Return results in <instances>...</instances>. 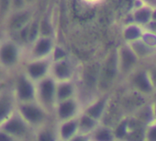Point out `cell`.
<instances>
[{
    "label": "cell",
    "mask_w": 156,
    "mask_h": 141,
    "mask_svg": "<svg viewBox=\"0 0 156 141\" xmlns=\"http://www.w3.org/2000/svg\"><path fill=\"white\" fill-rule=\"evenodd\" d=\"M25 122L26 121L21 117L11 115L0 125V128L18 139L23 136L27 132V125Z\"/></svg>",
    "instance_id": "1"
},
{
    "label": "cell",
    "mask_w": 156,
    "mask_h": 141,
    "mask_svg": "<svg viewBox=\"0 0 156 141\" xmlns=\"http://www.w3.org/2000/svg\"><path fill=\"white\" fill-rule=\"evenodd\" d=\"M20 113L22 115V118L26 122L30 123H38L41 120L42 118V113L41 112L32 106V105H24L20 108Z\"/></svg>",
    "instance_id": "2"
},
{
    "label": "cell",
    "mask_w": 156,
    "mask_h": 141,
    "mask_svg": "<svg viewBox=\"0 0 156 141\" xmlns=\"http://www.w3.org/2000/svg\"><path fill=\"white\" fill-rule=\"evenodd\" d=\"M18 93H19V97L21 100H29L33 95L32 86L29 81H27L24 79H21L18 85Z\"/></svg>",
    "instance_id": "3"
},
{
    "label": "cell",
    "mask_w": 156,
    "mask_h": 141,
    "mask_svg": "<svg viewBox=\"0 0 156 141\" xmlns=\"http://www.w3.org/2000/svg\"><path fill=\"white\" fill-rule=\"evenodd\" d=\"M11 106L9 98L3 97L0 99V125L11 116Z\"/></svg>",
    "instance_id": "4"
},
{
    "label": "cell",
    "mask_w": 156,
    "mask_h": 141,
    "mask_svg": "<svg viewBox=\"0 0 156 141\" xmlns=\"http://www.w3.org/2000/svg\"><path fill=\"white\" fill-rule=\"evenodd\" d=\"M16 58V50L12 45L5 46L1 51V59L6 64H10L15 61Z\"/></svg>",
    "instance_id": "5"
},
{
    "label": "cell",
    "mask_w": 156,
    "mask_h": 141,
    "mask_svg": "<svg viewBox=\"0 0 156 141\" xmlns=\"http://www.w3.org/2000/svg\"><path fill=\"white\" fill-rule=\"evenodd\" d=\"M53 83L51 80H46L41 84V96L44 99V101L46 102H50L52 98V94H53Z\"/></svg>",
    "instance_id": "6"
},
{
    "label": "cell",
    "mask_w": 156,
    "mask_h": 141,
    "mask_svg": "<svg viewBox=\"0 0 156 141\" xmlns=\"http://www.w3.org/2000/svg\"><path fill=\"white\" fill-rule=\"evenodd\" d=\"M46 66L44 64L39 63V64H33L30 66L29 71L30 74L31 75V77L33 78H39L41 76H42L45 72Z\"/></svg>",
    "instance_id": "7"
},
{
    "label": "cell",
    "mask_w": 156,
    "mask_h": 141,
    "mask_svg": "<svg viewBox=\"0 0 156 141\" xmlns=\"http://www.w3.org/2000/svg\"><path fill=\"white\" fill-rule=\"evenodd\" d=\"M73 109H74L73 104L70 102H64L63 104H62V106L59 110V113L62 117H67L72 114V113L73 112Z\"/></svg>",
    "instance_id": "8"
},
{
    "label": "cell",
    "mask_w": 156,
    "mask_h": 141,
    "mask_svg": "<svg viewBox=\"0 0 156 141\" xmlns=\"http://www.w3.org/2000/svg\"><path fill=\"white\" fill-rule=\"evenodd\" d=\"M136 83H137L138 87H139L140 90H142V91H151V86H150V84H149V81L147 80L146 77H145L143 74H141V75H140V76L137 77V79H136Z\"/></svg>",
    "instance_id": "9"
},
{
    "label": "cell",
    "mask_w": 156,
    "mask_h": 141,
    "mask_svg": "<svg viewBox=\"0 0 156 141\" xmlns=\"http://www.w3.org/2000/svg\"><path fill=\"white\" fill-rule=\"evenodd\" d=\"M134 62H135V57H134L133 54L129 50H125L123 52V65H124V67L127 68V67L130 66Z\"/></svg>",
    "instance_id": "10"
},
{
    "label": "cell",
    "mask_w": 156,
    "mask_h": 141,
    "mask_svg": "<svg viewBox=\"0 0 156 141\" xmlns=\"http://www.w3.org/2000/svg\"><path fill=\"white\" fill-rule=\"evenodd\" d=\"M56 74L60 78H65L69 75V67L65 63H60L56 66Z\"/></svg>",
    "instance_id": "11"
},
{
    "label": "cell",
    "mask_w": 156,
    "mask_h": 141,
    "mask_svg": "<svg viewBox=\"0 0 156 141\" xmlns=\"http://www.w3.org/2000/svg\"><path fill=\"white\" fill-rule=\"evenodd\" d=\"M51 47V43L48 40H42L39 43V44L37 45V48H36V52L37 54H46L49 49Z\"/></svg>",
    "instance_id": "12"
},
{
    "label": "cell",
    "mask_w": 156,
    "mask_h": 141,
    "mask_svg": "<svg viewBox=\"0 0 156 141\" xmlns=\"http://www.w3.org/2000/svg\"><path fill=\"white\" fill-rule=\"evenodd\" d=\"M27 19H28V16H27L26 14H23V15H20V16L16 17V18L12 20V22H11L12 28L16 29V28L20 27V26L27 20Z\"/></svg>",
    "instance_id": "13"
},
{
    "label": "cell",
    "mask_w": 156,
    "mask_h": 141,
    "mask_svg": "<svg viewBox=\"0 0 156 141\" xmlns=\"http://www.w3.org/2000/svg\"><path fill=\"white\" fill-rule=\"evenodd\" d=\"M136 20L140 22H146L149 18H150V12L146 9H142V10H140L136 13V16H135Z\"/></svg>",
    "instance_id": "14"
},
{
    "label": "cell",
    "mask_w": 156,
    "mask_h": 141,
    "mask_svg": "<svg viewBox=\"0 0 156 141\" xmlns=\"http://www.w3.org/2000/svg\"><path fill=\"white\" fill-rule=\"evenodd\" d=\"M139 35H140V31L135 27H130L125 32V37L129 40L136 39L137 37H139Z\"/></svg>",
    "instance_id": "15"
},
{
    "label": "cell",
    "mask_w": 156,
    "mask_h": 141,
    "mask_svg": "<svg viewBox=\"0 0 156 141\" xmlns=\"http://www.w3.org/2000/svg\"><path fill=\"white\" fill-rule=\"evenodd\" d=\"M75 129V124L73 123H69L67 124H65L63 127H62V134L64 137H67L69 136L71 134H73V132L74 131Z\"/></svg>",
    "instance_id": "16"
},
{
    "label": "cell",
    "mask_w": 156,
    "mask_h": 141,
    "mask_svg": "<svg viewBox=\"0 0 156 141\" xmlns=\"http://www.w3.org/2000/svg\"><path fill=\"white\" fill-rule=\"evenodd\" d=\"M103 107H104V102H98V104H96L94 107H92L90 110H89V113L91 114V115H93V116H98L100 113H101V112H102V110H103Z\"/></svg>",
    "instance_id": "17"
},
{
    "label": "cell",
    "mask_w": 156,
    "mask_h": 141,
    "mask_svg": "<svg viewBox=\"0 0 156 141\" xmlns=\"http://www.w3.org/2000/svg\"><path fill=\"white\" fill-rule=\"evenodd\" d=\"M71 91H72L71 87L69 85H64V86H62L60 88L58 95H59V97L61 99H64V98H66V97H68L70 95Z\"/></svg>",
    "instance_id": "18"
},
{
    "label": "cell",
    "mask_w": 156,
    "mask_h": 141,
    "mask_svg": "<svg viewBox=\"0 0 156 141\" xmlns=\"http://www.w3.org/2000/svg\"><path fill=\"white\" fill-rule=\"evenodd\" d=\"M0 141H17V139L0 128Z\"/></svg>",
    "instance_id": "19"
},
{
    "label": "cell",
    "mask_w": 156,
    "mask_h": 141,
    "mask_svg": "<svg viewBox=\"0 0 156 141\" xmlns=\"http://www.w3.org/2000/svg\"><path fill=\"white\" fill-rule=\"evenodd\" d=\"M97 138L98 140L99 141H109L111 139L110 137V135L108 131H101L97 135Z\"/></svg>",
    "instance_id": "20"
},
{
    "label": "cell",
    "mask_w": 156,
    "mask_h": 141,
    "mask_svg": "<svg viewBox=\"0 0 156 141\" xmlns=\"http://www.w3.org/2000/svg\"><path fill=\"white\" fill-rule=\"evenodd\" d=\"M39 141H53V138L51 134L43 132L39 135Z\"/></svg>",
    "instance_id": "21"
},
{
    "label": "cell",
    "mask_w": 156,
    "mask_h": 141,
    "mask_svg": "<svg viewBox=\"0 0 156 141\" xmlns=\"http://www.w3.org/2000/svg\"><path fill=\"white\" fill-rule=\"evenodd\" d=\"M125 132H126V124L123 123V124H121L118 127V129H117V135L119 136V137H122L125 135Z\"/></svg>",
    "instance_id": "22"
},
{
    "label": "cell",
    "mask_w": 156,
    "mask_h": 141,
    "mask_svg": "<svg viewBox=\"0 0 156 141\" xmlns=\"http://www.w3.org/2000/svg\"><path fill=\"white\" fill-rule=\"evenodd\" d=\"M82 124H83L84 126L89 127V126H92V125H93V122H92L91 119L85 117V118L83 119V121H82Z\"/></svg>",
    "instance_id": "23"
},
{
    "label": "cell",
    "mask_w": 156,
    "mask_h": 141,
    "mask_svg": "<svg viewBox=\"0 0 156 141\" xmlns=\"http://www.w3.org/2000/svg\"><path fill=\"white\" fill-rule=\"evenodd\" d=\"M42 32H43L44 34H49L51 32V28L46 22H44L43 25H42Z\"/></svg>",
    "instance_id": "24"
},
{
    "label": "cell",
    "mask_w": 156,
    "mask_h": 141,
    "mask_svg": "<svg viewBox=\"0 0 156 141\" xmlns=\"http://www.w3.org/2000/svg\"><path fill=\"white\" fill-rule=\"evenodd\" d=\"M150 139L151 141H156V127L152 128L150 132Z\"/></svg>",
    "instance_id": "25"
},
{
    "label": "cell",
    "mask_w": 156,
    "mask_h": 141,
    "mask_svg": "<svg viewBox=\"0 0 156 141\" xmlns=\"http://www.w3.org/2000/svg\"><path fill=\"white\" fill-rule=\"evenodd\" d=\"M63 55H64V53H63L62 50H59V49H58V50L56 51V53H55V57H56V58H61V57H62Z\"/></svg>",
    "instance_id": "26"
},
{
    "label": "cell",
    "mask_w": 156,
    "mask_h": 141,
    "mask_svg": "<svg viewBox=\"0 0 156 141\" xmlns=\"http://www.w3.org/2000/svg\"><path fill=\"white\" fill-rule=\"evenodd\" d=\"M9 0H2V9H6L9 6Z\"/></svg>",
    "instance_id": "27"
},
{
    "label": "cell",
    "mask_w": 156,
    "mask_h": 141,
    "mask_svg": "<svg viewBox=\"0 0 156 141\" xmlns=\"http://www.w3.org/2000/svg\"><path fill=\"white\" fill-rule=\"evenodd\" d=\"M36 32H37V28H36V26H33V27H32V30H31V32H30V38H31V39L35 37Z\"/></svg>",
    "instance_id": "28"
},
{
    "label": "cell",
    "mask_w": 156,
    "mask_h": 141,
    "mask_svg": "<svg viewBox=\"0 0 156 141\" xmlns=\"http://www.w3.org/2000/svg\"><path fill=\"white\" fill-rule=\"evenodd\" d=\"M73 141H86L83 137H77V138H75Z\"/></svg>",
    "instance_id": "29"
},
{
    "label": "cell",
    "mask_w": 156,
    "mask_h": 141,
    "mask_svg": "<svg viewBox=\"0 0 156 141\" xmlns=\"http://www.w3.org/2000/svg\"><path fill=\"white\" fill-rule=\"evenodd\" d=\"M152 77H153V81L156 83V70L153 72V75H152Z\"/></svg>",
    "instance_id": "30"
},
{
    "label": "cell",
    "mask_w": 156,
    "mask_h": 141,
    "mask_svg": "<svg viewBox=\"0 0 156 141\" xmlns=\"http://www.w3.org/2000/svg\"><path fill=\"white\" fill-rule=\"evenodd\" d=\"M153 19H156V12L153 14Z\"/></svg>",
    "instance_id": "31"
}]
</instances>
